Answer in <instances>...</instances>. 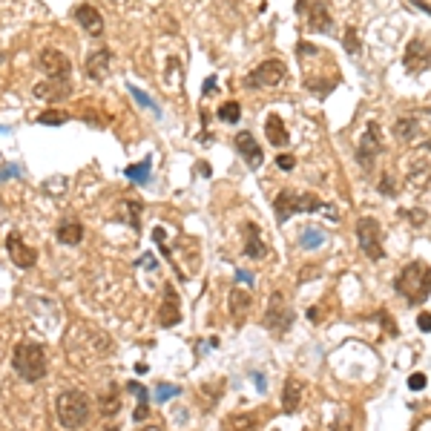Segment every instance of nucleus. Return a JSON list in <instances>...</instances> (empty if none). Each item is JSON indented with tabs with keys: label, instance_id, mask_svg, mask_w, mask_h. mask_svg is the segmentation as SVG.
<instances>
[{
	"label": "nucleus",
	"instance_id": "1",
	"mask_svg": "<svg viewBox=\"0 0 431 431\" xmlns=\"http://www.w3.org/2000/svg\"><path fill=\"white\" fill-rule=\"evenodd\" d=\"M394 287H397V294H400L408 305H422V302L431 297V267H428L422 259L408 262V265L397 273Z\"/></svg>",
	"mask_w": 431,
	"mask_h": 431
},
{
	"label": "nucleus",
	"instance_id": "2",
	"mask_svg": "<svg viewBox=\"0 0 431 431\" xmlns=\"http://www.w3.org/2000/svg\"><path fill=\"white\" fill-rule=\"evenodd\" d=\"M12 368L26 383H41L46 377V348L38 342H21L12 353Z\"/></svg>",
	"mask_w": 431,
	"mask_h": 431
},
{
	"label": "nucleus",
	"instance_id": "3",
	"mask_svg": "<svg viewBox=\"0 0 431 431\" xmlns=\"http://www.w3.org/2000/svg\"><path fill=\"white\" fill-rule=\"evenodd\" d=\"M55 414L66 431H78L90 420V397L84 391H63L55 400Z\"/></svg>",
	"mask_w": 431,
	"mask_h": 431
},
{
	"label": "nucleus",
	"instance_id": "4",
	"mask_svg": "<svg viewBox=\"0 0 431 431\" xmlns=\"http://www.w3.org/2000/svg\"><path fill=\"white\" fill-rule=\"evenodd\" d=\"M325 204L314 196V193H297V190H282V193H276V198H273V210H276V222L279 225H284L291 216H297V213H316V210H322Z\"/></svg>",
	"mask_w": 431,
	"mask_h": 431
},
{
	"label": "nucleus",
	"instance_id": "5",
	"mask_svg": "<svg viewBox=\"0 0 431 431\" xmlns=\"http://www.w3.org/2000/svg\"><path fill=\"white\" fill-rule=\"evenodd\" d=\"M431 181V141L414 147L405 156V187L408 190H422Z\"/></svg>",
	"mask_w": 431,
	"mask_h": 431
},
{
	"label": "nucleus",
	"instance_id": "6",
	"mask_svg": "<svg viewBox=\"0 0 431 431\" xmlns=\"http://www.w3.org/2000/svg\"><path fill=\"white\" fill-rule=\"evenodd\" d=\"M356 239H359V248L363 253L371 259V262H383L385 259V248H383V228L374 216H363L356 222Z\"/></svg>",
	"mask_w": 431,
	"mask_h": 431
},
{
	"label": "nucleus",
	"instance_id": "7",
	"mask_svg": "<svg viewBox=\"0 0 431 431\" xmlns=\"http://www.w3.org/2000/svg\"><path fill=\"white\" fill-rule=\"evenodd\" d=\"M383 135H380V124L377 121H368V127L363 129V135H359V144H356V161L363 164L366 170L374 167L377 156L383 153Z\"/></svg>",
	"mask_w": 431,
	"mask_h": 431
},
{
	"label": "nucleus",
	"instance_id": "8",
	"mask_svg": "<svg viewBox=\"0 0 431 431\" xmlns=\"http://www.w3.org/2000/svg\"><path fill=\"white\" fill-rule=\"evenodd\" d=\"M294 325V311L284 305V297L282 294H273L270 297V305L265 311V328L273 334V336H284Z\"/></svg>",
	"mask_w": 431,
	"mask_h": 431
},
{
	"label": "nucleus",
	"instance_id": "9",
	"mask_svg": "<svg viewBox=\"0 0 431 431\" xmlns=\"http://www.w3.org/2000/svg\"><path fill=\"white\" fill-rule=\"evenodd\" d=\"M38 66H41V72L49 81H63L66 84L69 75H72V63H69V58L60 49H41Z\"/></svg>",
	"mask_w": 431,
	"mask_h": 431
},
{
	"label": "nucleus",
	"instance_id": "10",
	"mask_svg": "<svg viewBox=\"0 0 431 431\" xmlns=\"http://www.w3.org/2000/svg\"><path fill=\"white\" fill-rule=\"evenodd\" d=\"M284 78H287V66H284L282 60L270 58V60L259 63V66L250 72L248 84H250V87H265V90H273V87H282V84H284Z\"/></svg>",
	"mask_w": 431,
	"mask_h": 431
},
{
	"label": "nucleus",
	"instance_id": "11",
	"mask_svg": "<svg viewBox=\"0 0 431 431\" xmlns=\"http://www.w3.org/2000/svg\"><path fill=\"white\" fill-rule=\"evenodd\" d=\"M308 6H311V9H305V4H302V0L297 4V12H302V15H305V21H308V29H311V32H328V29L334 26V18H331V6L325 4V0H308Z\"/></svg>",
	"mask_w": 431,
	"mask_h": 431
},
{
	"label": "nucleus",
	"instance_id": "12",
	"mask_svg": "<svg viewBox=\"0 0 431 431\" xmlns=\"http://www.w3.org/2000/svg\"><path fill=\"white\" fill-rule=\"evenodd\" d=\"M403 63L411 75H420L431 66V46L422 41V38H414L408 46H405V55H403Z\"/></svg>",
	"mask_w": 431,
	"mask_h": 431
},
{
	"label": "nucleus",
	"instance_id": "13",
	"mask_svg": "<svg viewBox=\"0 0 431 431\" xmlns=\"http://www.w3.org/2000/svg\"><path fill=\"white\" fill-rule=\"evenodd\" d=\"M6 250H9V259H12L18 267H23V270L35 267V262H38V250H35V248H29V245L21 239V233H9V239H6Z\"/></svg>",
	"mask_w": 431,
	"mask_h": 431
},
{
	"label": "nucleus",
	"instance_id": "14",
	"mask_svg": "<svg viewBox=\"0 0 431 431\" xmlns=\"http://www.w3.org/2000/svg\"><path fill=\"white\" fill-rule=\"evenodd\" d=\"M110 69H112V55L110 49H95L87 55V63H84V72L90 81H107L110 78Z\"/></svg>",
	"mask_w": 431,
	"mask_h": 431
},
{
	"label": "nucleus",
	"instance_id": "15",
	"mask_svg": "<svg viewBox=\"0 0 431 431\" xmlns=\"http://www.w3.org/2000/svg\"><path fill=\"white\" fill-rule=\"evenodd\" d=\"M181 81H184L181 55H164V58H161V84H164L170 92H179V90H181Z\"/></svg>",
	"mask_w": 431,
	"mask_h": 431
},
{
	"label": "nucleus",
	"instance_id": "16",
	"mask_svg": "<svg viewBox=\"0 0 431 431\" xmlns=\"http://www.w3.org/2000/svg\"><path fill=\"white\" fill-rule=\"evenodd\" d=\"M236 150H239V156L245 159V164L250 167V170H256V167H262V161H265V156H262V147L256 144V138H253V132H248V129H242L239 135H236Z\"/></svg>",
	"mask_w": 431,
	"mask_h": 431
},
{
	"label": "nucleus",
	"instance_id": "17",
	"mask_svg": "<svg viewBox=\"0 0 431 431\" xmlns=\"http://www.w3.org/2000/svg\"><path fill=\"white\" fill-rule=\"evenodd\" d=\"M181 322V302H179V294L176 287H164V302H161V311H159V325L161 328H173Z\"/></svg>",
	"mask_w": 431,
	"mask_h": 431
},
{
	"label": "nucleus",
	"instance_id": "18",
	"mask_svg": "<svg viewBox=\"0 0 431 431\" xmlns=\"http://www.w3.org/2000/svg\"><path fill=\"white\" fill-rule=\"evenodd\" d=\"M75 21H78V26H81L87 35H92V38L104 35V18H101V12H98L95 6H90V4L75 6Z\"/></svg>",
	"mask_w": 431,
	"mask_h": 431
},
{
	"label": "nucleus",
	"instance_id": "19",
	"mask_svg": "<svg viewBox=\"0 0 431 431\" xmlns=\"http://www.w3.org/2000/svg\"><path fill=\"white\" fill-rule=\"evenodd\" d=\"M245 256L248 259H265L267 256V245L262 242V230L253 222H245Z\"/></svg>",
	"mask_w": 431,
	"mask_h": 431
},
{
	"label": "nucleus",
	"instance_id": "20",
	"mask_svg": "<svg viewBox=\"0 0 431 431\" xmlns=\"http://www.w3.org/2000/svg\"><path fill=\"white\" fill-rule=\"evenodd\" d=\"M141 210H144L141 201H135V198H121L118 207H115V219L124 222V225H129L132 230H138V228H141Z\"/></svg>",
	"mask_w": 431,
	"mask_h": 431
},
{
	"label": "nucleus",
	"instance_id": "21",
	"mask_svg": "<svg viewBox=\"0 0 431 431\" xmlns=\"http://www.w3.org/2000/svg\"><path fill=\"white\" fill-rule=\"evenodd\" d=\"M299 405H302V385L294 377H287L284 391H282V408H284V414H294V411H299Z\"/></svg>",
	"mask_w": 431,
	"mask_h": 431
},
{
	"label": "nucleus",
	"instance_id": "22",
	"mask_svg": "<svg viewBox=\"0 0 431 431\" xmlns=\"http://www.w3.org/2000/svg\"><path fill=\"white\" fill-rule=\"evenodd\" d=\"M55 236H58L60 245H78V242L84 239V225H81L78 219H63V222L58 225Z\"/></svg>",
	"mask_w": 431,
	"mask_h": 431
},
{
	"label": "nucleus",
	"instance_id": "23",
	"mask_svg": "<svg viewBox=\"0 0 431 431\" xmlns=\"http://www.w3.org/2000/svg\"><path fill=\"white\" fill-rule=\"evenodd\" d=\"M265 135H267V141L273 144V147H287V129H284V124H282V118L279 115H267V121H265Z\"/></svg>",
	"mask_w": 431,
	"mask_h": 431
},
{
	"label": "nucleus",
	"instance_id": "24",
	"mask_svg": "<svg viewBox=\"0 0 431 431\" xmlns=\"http://www.w3.org/2000/svg\"><path fill=\"white\" fill-rule=\"evenodd\" d=\"M228 305H230V316H233L236 322H242V319H245V314H248V308H250V294H245L242 287H233Z\"/></svg>",
	"mask_w": 431,
	"mask_h": 431
},
{
	"label": "nucleus",
	"instance_id": "25",
	"mask_svg": "<svg viewBox=\"0 0 431 431\" xmlns=\"http://www.w3.org/2000/svg\"><path fill=\"white\" fill-rule=\"evenodd\" d=\"M98 411H101V417H104V420H112V417L121 411V400H118L115 385H110V388L101 394V400H98Z\"/></svg>",
	"mask_w": 431,
	"mask_h": 431
},
{
	"label": "nucleus",
	"instance_id": "26",
	"mask_svg": "<svg viewBox=\"0 0 431 431\" xmlns=\"http://www.w3.org/2000/svg\"><path fill=\"white\" fill-rule=\"evenodd\" d=\"M394 135L403 141V144H411L417 135H420V121L417 118H400L394 124Z\"/></svg>",
	"mask_w": 431,
	"mask_h": 431
},
{
	"label": "nucleus",
	"instance_id": "27",
	"mask_svg": "<svg viewBox=\"0 0 431 431\" xmlns=\"http://www.w3.org/2000/svg\"><path fill=\"white\" fill-rule=\"evenodd\" d=\"M225 431H256V414H233L225 420Z\"/></svg>",
	"mask_w": 431,
	"mask_h": 431
},
{
	"label": "nucleus",
	"instance_id": "28",
	"mask_svg": "<svg viewBox=\"0 0 431 431\" xmlns=\"http://www.w3.org/2000/svg\"><path fill=\"white\" fill-rule=\"evenodd\" d=\"M124 173H127V179H129V181L147 184V181H150V159H144L141 164H129Z\"/></svg>",
	"mask_w": 431,
	"mask_h": 431
},
{
	"label": "nucleus",
	"instance_id": "29",
	"mask_svg": "<svg viewBox=\"0 0 431 431\" xmlns=\"http://www.w3.org/2000/svg\"><path fill=\"white\" fill-rule=\"evenodd\" d=\"M325 233L319 230V228H305V233H302V239H299V245L305 248V250H316V248H322L325 245Z\"/></svg>",
	"mask_w": 431,
	"mask_h": 431
},
{
	"label": "nucleus",
	"instance_id": "30",
	"mask_svg": "<svg viewBox=\"0 0 431 431\" xmlns=\"http://www.w3.org/2000/svg\"><path fill=\"white\" fill-rule=\"evenodd\" d=\"M55 84H63V81H49V78H46V84H35V98L46 101V98L63 95V87H55Z\"/></svg>",
	"mask_w": 431,
	"mask_h": 431
},
{
	"label": "nucleus",
	"instance_id": "31",
	"mask_svg": "<svg viewBox=\"0 0 431 431\" xmlns=\"http://www.w3.org/2000/svg\"><path fill=\"white\" fill-rule=\"evenodd\" d=\"M342 46H345V52L348 55H359L363 52V43H359V35H356V29L353 26H345V35H342Z\"/></svg>",
	"mask_w": 431,
	"mask_h": 431
},
{
	"label": "nucleus",
	"instance_id": "32",
	"mask_svg": "<svg viewBox=\"0 0 431 431\" xmlns=\"http://www.w3.org/2000/svg\"><path fill=\"white\" fill-rule=\"evenodd\" d=\"M66 121H69V115L63 110H46V112L38 115V124H43V127H60Z\"/></svg>",
	"mask_w": 431,
	"mask_h": 431
},
{
	"label": "nucleus",
	"instance_id": "33",
	"mask_svg": "<svg viewBox=\"0 0 431 431\" xmlns=\"http://www.w3.org/2000/svg\"><path fill=\"white\" fill-rule=\"evenodd\" d=\"M219 118H222L225 124H239V118H242V107H239L236 101H228V104H222V107H219Z\"/></svg>",
	"mask_w": 431,
	"mask_h": 431
},
{
	"label": "nucleus",
	"instance_id": "34",
	"mask_svg": "<svg viewBox=\"0 0 431 431\" xmlns=\"http://www.w3.org/2000/svg\"><path fill=\"white\" fill-rule=\"evenodd\" d=\"M179 394H181V388H179V385H170V383H159L156 391H153L156 403H167V400H173V397H179Z\"/></svg>",
	"mask_w": 431,
	"mask_h": 431
},
{
	"label": "nucleus",
	"instance_id": "35",
	"mask_svg": "<svg viewBox=\"0 0 431 431\" xmlns=\"http://www.w3.org/2000/svg\"><path fill=\"white\" fill-rule=\"evenodd\" d=\"M129 95H132V98H135V101H138V104H141L144 110H150V112H156V115H161V110H159V107H156V104L150 101V95H147V92H141V90H138L135 84H129Z\"/></svg>",
	"mask_w": 431,
	"mask_h": 431
},
{
	"label": "nucleus",
	"instance_id": "36",
	"mask_svg": "<svg viewBox=\"0 0 431 431\" xmlns=\"http://www.w3.org/2000/svg\"><path fill=\"white\" fill-rule=\"evenodd\" d=\"M380 193H383V196H397V181H394L391 173H383V179H380Z\"/></svg>",
	"mask_w": 431,
	"mask_h": 431
},
{
	"label": "nucleus",
	"instance_id": "37",
	"mask_svg": "<svg viewBox=\"0 0 431 431\" xmlns=\"http://www.w3.org/2000/svg\"><path fill=\"white\" fill-rule=\"evenodd\" d=\"M403 216H405V219H408V222H411V225H417V228H420V225H425V222H428V216H425V210H405V213H403Z\"/></svg>",
	"mask_w": 431,
	"mask_h": 431
},
{
	"label": "nucleus",
	"instance_id": "38",
	"mask_svg": "<svg viewBox=\"0 0 431 431\" xmlns=\"http://www.w3.org/2000/svg\"><path fill=\"white\" fill-rule=\"evenodd\" d=\"M63 187H66V179H63V176H58V179H52V181H46V184H43V190H46V193H52V196H60V190H63Z\"/></svg>",
	"mask_w": 431,
	"mask_h": 431
},
{
	"label": "nucleus",
	"instance_id": "39",
	"mask_svg": "<svg viewBox=\"0 0 431 431\" xmlns=\"http://www.w3.org/2000/svg\"><path fill=\"white\" fill-rule=\"evenodd\" d=\"M425 383H428V380H425V374H420V371H414V374L408 377V388H411V391H422Z\"/></svg>",
	"mask_w": 431,
	"mask_h": 431
},
{
	"label": "nucleus",
	"instance_id": "40",
	"mask_svg": "<svg viewBox=\"0 0 431 431\" xmlns=\"http://www.w3.org/2000/svg\"><path fill=\"white\" fill-rule=\"evenodd\" d=\"M147 414H150V403H138L135 405V422H144V420H147Z\"/></svg>",
	"mask_w": 431,
	"mask_h": 431
},
{
	"label": "nucleus",
	"instance_id": "41",
	"mask_svg": "<svg viewBox=\"0 0 431 431\" xmlns=\"http://www.w3.org/2000/svg\"><path fill=\"white\" fill-rule=\"evenodd\" d=\"M276 164H279L282 170H294V167H297V159H294V156H287V153H282V156L276 159Z\"/></svg>",
	"mask_w": 431,
	"mask_h": 431
},
{
	"label": "nucleus",
	"instance_id": "42",
	"mask_svg": "<svg viewBox=\"0 0 431 431\" xmlns=\"http://www.w3.org/2000/svg\"><path fill=\"white\" fill-rule=\"evenodd\" d=\"M15 176H21V167H15V164H6L4 170H0V181H6V179H15Z\"/></svg>",
	"mask_w": 431,
	"mask_h": 431
},
{
	"label": "nucleus",
	"instance_id": "43",
	"mask_svg": "<svg viewBox=\"0 0 431 431\" xmlns=\"http://www.w3.org/2000/svg\"><path fill=\"white\" fill-rule=\"evenodd\" d=\"M417 325H420V331H431V314L422 311V314L417 316Z\"/></svg>",
	"mask_w": 431,
	"mask_h": 431
},
{
	"label": "nucleus",
	"instance_id": "44",
	"mask_svg": "<svg viewBox=\"0 0 431 431\" xmlns=\"http://www.w3.org/2000/svg\"><path fill=\"white\" fill-rule=\"evenodd\" d=\"M236 279H239V282H248V284H253V276H250L248 270H236Z\"/></svg>",
	"mask_w": 431,
	"mask_h": 431
},
{
	"label": "nucleus",
	"instance_id": "45",
	"mask_svg": "<svg viewBox=\"0 0 431 431\" xmlns=\"http://www.w3.org/2000/svg\"><path fill=\"white\" fill-rule=\"evenodd\" d=\"M138 431H164V425H156V422H147V425H141Z\"/></svg>",
	"mask_w": 431,
	"mask_h": 431
},
{
	"label": "nucleus",
	"instance_id": "46",
	"mask_svg": "<svg viewBox=\"0 0 431 431\" xmlns=\"http://www.w3.org/2000/svg\"><path fill=\"white\" fill-rule=\"evenodd\" d=\"M98 431H121V428H118V422H104Z\"/></svg>",
	"mask_w": 431,
	"mask_h": 431
},
{
	"label": "nucleus",
	"instance_id": "47",
	"mask_svg": "<svg viewBox=\"0 0 431 431\" xmlns=\"http://www.w3.org/2000/svg\"><path fill=\"white\" fill-rule=\"evenodd\" d=\"M213 90H216V81H213V78H210V81H204V95H207V92H213Z\"/></svg>",
	"mask_w": 431,
	"mask_h": 431
},
{
	"label": "nucleus",
	"instance_id": "48",
	"mask_svg": "<svg viewBox=\"0 0 431 431\" xmlns=\"http://www.w3.org/2000/svg\"><path fill=\"white\" fill-rule=\"evenodd\" d=\"M414 6H420V9H425V12H428V15H431V6H428V4H425V0H414Z\"/></svg>",
	"mask_w": 431,
	"mask_h": 431
},
{
	"label": "nucleus",
	"instance_id": "49",
	"mask_svg": "<svg viewBox=\"0 0 431 431\" xmlns=\"http://www.w3.org/2000/svg\"><path fill=\"white\" fill-rule=\"evenodd\" d=\"M256 385H259V391H265V377L262 374H256Z\"/></svg>",
	"mask_w": 431,
	"mask_h": 431
}]
</instances>
